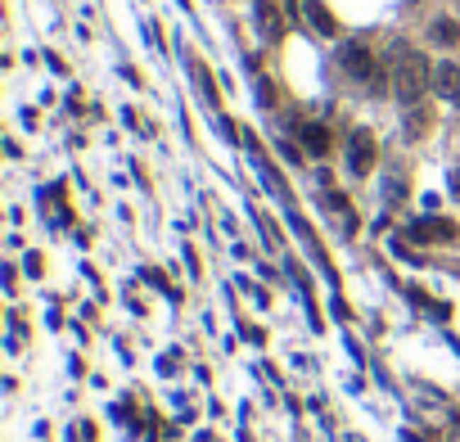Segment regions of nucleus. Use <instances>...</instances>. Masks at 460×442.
Segmentation results:
<instances>
[{
  "mask_svg": "<svg viewBox=\"0 0 460 442\" xmlns=\"http://www.w3.org/2000/svg\"><path fill=\"white\" fill-rule=\"evenodd\" d=\"M460 230H456V221H447V217H425V221H415L411 226V239L420 244H429V239H456Z\"/></svg>",
  "mask_w": 460,
  "mask_h": 442,
  "instance_id": "obj_4",
  "label": "nucleus"
},
{
  "mask_svg": "<svg viewBox=\"0 0 460 442\" xmlns=\"http://www.w3.org/2000/svg\"><path fill=\"white\" fill-rule=\"evenodd\" d=\"M429 81H433V68H429V59L411 50V45H397L393 50V95L402 104H420L425 100V91H429Z\"/></svg>",
  "mask_w": 460,
  "mask_h": 442,
  "instance_id": "obj_1",
  "label": "nucleus"
},
{
  "mask_svg": "<svg viewBox=\"0 0 460 442\" xmlns=\"http://www.w3.org/2000/svg\"><path fill=\"white\" fill-rule=\"evenodd\" d=\"M303 144L312 154H330V127H320V122H303Z\"/></svg>",
  "mask_w": 460,
  "mask_h": 442,
  "instance_id": "obj_7",
  "label": "nucleus"
},
{
  "mask_svg": "<svg viewBox=\"0 0 460 442\" xmlns=\"http://www.w3.org/2000/svg\"><path fill=\"white\" fill-rule=\"evenodd\" d=\"M425 131H429V113H425V108H415V113L406 118V136H411V140H420Z\"/></svg>",
  "mask_w": 460,
  "mask_h": 442,
  "instance_id": "obj_9",
  "label": "nucleus"
},
{
  "mask_svg": "<svg viewBox=\"0 0 460 442\" xmlns=\"http://www.w3.org/2000/svg\"><path fill=\"white\" fill-rule=\"evenodd\" d=\"M303 9H307V18H312V28H316L320 36H334V32H339V23H334V14L320 5V0H303Z\"/></svg>",
  "mask_w": 460,
  "mask_h": 442,
  "instance_id": "obj_6",
  "label": "nucleus"
},
{
  "mask_svg": "<svg viewBox=\"0 0 460 442\" xmlns=\"http://www.w3.org/2000/svg\"><path fill=\"white\" fill-rule=\"evenodd\" d=\"M375 136L370 131H352V140H347V171L352 176H366L370 167H375Z\"/></svg>",
  "mask_w": 460,
  "mask_h": 442,
  "instance_id": "obj_2",
  "label": "nucleus"
},
{
  "mask_svg": "<svg viewBox=\"0 0 460 442\" xmlns=\"http://www.w3.org/2000/svg\"><path fill=\"white\" fill-rule=\"evenodd\" d=\"M433 36H438V41H442V45H456V41H460V28H456V23H451V18H442V23H438V28H433Z\"/></svg>",
  "mask_w": 460,
  "mask_h": 442,
  "instance_id": "obj_10",
  "label": "nucleus"
},
{
  "mask_svg": "<svg viewBox=\"0 0 460 442\" xmlns=\"http://www.w3.org/2000/svg\"><path fill=\"white\" fill-rule=\"evenodd\" d=\"M451 186H456V194H460V171H456V176H451Z\"/></svg>",
  "mask_w": 460,
  "mask_h": 442,
  "instance_id": "obj_11",
  "label": "nucleus"
},
{
  "mask_svg": "<svg viewBox=\"0 0 460 442\" xmlns=\"http://www.w3.org/2000/svg\"><path fill=\"white\" fill-rule=\"evenodd\" d=\"M257 14H262V32L271 36V41H280V36H284V18L271 9V0H257Z\"/></svg>",
  "mask_w": 460,
  "mask_h": 442,
  "instance_id": "obj_8",
  "label": "nucleus"
},
{
  "mask_svg": "<svg viewBox=\"0 0 460 442\" xmlns=\"http://www.w3.org/2000/svg\"><path fill=\"white\" fill-rule=\"evenodd\" d=\"M339 64H343V72H347V77H357V81L375 77V55H370L361 41H347L343 50H339Z\"/></svg>",
  "mask_w": 460,
  "mask_h": 442,
  "instance_id": "obj_3",
  "label": "nucleus"
},
{
  "mask_svg": "<svg viewBox=\"0 0 460 442\" xmlns=\"http://www.w3.org/2000/svg\"><path fill=\"white\" fill-rule=\"evenodd\" d=\"M438 91H442V100H451L460 108V64H438Z\"/></svg>",
  "mask_w": 460,
  "mask_h": 442,
  "instance_id": "obj_5",
  "label": "nucleus"
}]
</instances>
